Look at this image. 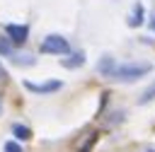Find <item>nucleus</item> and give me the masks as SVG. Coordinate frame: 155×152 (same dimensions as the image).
<instances>
[{
	"label": "nucleus",
	"instance_id": "f257e3e1",
	"mask_svg": "<svg viewBox=\"0 0 155 152\" xmlns=\"http://www.w3.org/2000/svg\"><path fill=\"white\" fill-rule=\"evenodd\" d=\"M148 72H150L148 63H126V65H116V70H114L111 77L119 80V82H133V80H140Z\"/></svg>",
	"mask_w": 155,
	"mask_h": 152
},
{
	"label": "nucleus",
	"instance_id": "f03ea898",
	"mask_svg": "<svg viewBox=\"0 0 155 152\" xmlns=\"http://www.w3.org/2000/svg\"><path fill=\"white\" fill-rule=\"evenodd\" d=\"M41 53L65 55V53H70V43H68V39L61 36V34H48V36L41 41Z\"/></svg>",
	"mask_w": 155,
	"mask_h": 152
},
{
	"label": "nucleus",
	"instance_id": "7ed1b4c3",
	"mask_svg": "<svg viewBox=\"0 0 155 152\" xmlns=\"http://www.w3.org/2000/svg\"><path fill=\"white\" fill-rule=\"evenodd\" d=\"M5 36H7L15 46H22V43H27V39H29V27H27V24H7V27H5Z\"/></svg>",
	"mask_w": 155,
	"mask_h": 152
},
{
	"label": "nucleus",
	"instance_id": "20e7f679",
	"mask_svg": "<svg viewBox=\"0 0 155 152\" xmlns=\"http://www.w3.org/2000/svg\"><path fill=\"white\" fill-rule=\"evenodd\" d=\"M63 87V82L58 80H48V82H24V89H29L31 94H51V92H58Z\"/></svg>",
	"mask_w": 155,
	"mask_h": 152
},
{
	"label": "nucleus",
	"instance_id": "39448f33",
	"mask_svg": "<svg viewBox=\"0 0 155 152\" xmlns=\"http://www.w3.org/2000/svg\"><path fill=\"white\" fill-rule=\"evenodd\" d=\"M61 65H63V68H70V70H75V68H82V65H85V53H82V51L65 53V58L61 60Z\"/></svg>",
	"mask_w": 155,
	"mask_h": 152
},
{
	"label": "nucleus",
	"instance_id": "423d86ee",
	"mask_svg": "<svg viewBox=\"0 0 155 152\" xmlns=\"http://www.w3.org/2000/svg\"><path fill=\"white\" fill-rule=\"evenodd\" d=\"M114 70H116V60H114L111 55H102V58H99V63H97V72H99V75H104V77H111V75H114Z\"/></svg>",
	"mask_w": 155,
	"mask_h": 152
},
{
	"label": "nucleus",
	"instance_id": "0eeeda50",
	"mask_svg": "<svg viewBox=\"0 0 155 152\" xmlns=\"http://www.w3.org/2000/svg\"><path fill=\"white\" fill-rule=\"evenodd\" d=\"M12 135H15L17 140H29V138H31V130H29L27 125H22V123H12Z\"/></svg>",
	"mask_w": 155,
	"mask_h": 152
},
{
	"label": "nucleus",
	"instance_id": "6e6552de",
	"mask_svg": "<svg viewBox=\"0 0 155 152\" xmlns=\"http://www.w3.org/2000/svg\"><path fill=\"white\" fill-rule=\"evenodd\" d=\"M0 55H5V58H12L15 55V43L7 36H0Z\"/></svg>",
	"mask_w": 155,
	"mask_h": 152
},
{
	"label": "nucleus",
	"instance_id": "1a4fd4ad",
	"mask_svg": "<svg viewBox=\"0 0 155 152\" xmlns=\"http://www.w3.org/2000/svg\"><path fill=\"white\" fill-rule=\"evenodd\" d=\"M140 24H143V5H136L128 17V27H140Z\"/></svg>",
	"mask_w": 155,
	"mask_h": 152
},
{
	"label": "nucleus",
	"instance_id": "9d476101",
	"mask_svg": "<svg viewBox=\"0 0 155 152\" xmlns=\"http://www.w3.org/2000/svg\"><path fill=\"white\" fill-rule=\"evenodd\" d=\"M10 60H12L15 65H34V58H31V55H19L17 51H15V55H12Z\"/></svg>",
	"mask_w": 155,
	"mask_h": 152
},
{
	"label": "nucleus",
	"instance_id": "9b49d317",
	"mask_svg": "<svg viewBox=\"0 0 155 152\" xmlns=\"http://www.w3.org/2000/svg\"><path fill=\"white\" fill-rule=\"evenodd\" d=\"M150 99H155V82H153V84H150V87H148V89H145V92L140 94V99H138V104H148Z\"/></svg>",
	"mask_w": 155,
	"mask_h": 152
},
{
	"label": "nucleus",
	"instance_id": "f8f14e48",
	"mask_svg": "<svg viewBox=\"0 0 155 152\" xmlns=\"http://www.w3.org/2000/svg\"><path fill=\"white\" fill-rule=\"evenodd\" d=\"M2 152H22V145H19V142H15V140H10V142H5Z\"/></svg>",
	"mask_w": 155,
	"mask_h": 152
},
{
	"label": "nucleus",
	"instance_id": "ddd939ff",
	"mask_svg": "<svg viewBox=\"0 0 155 152\" xmlns=\"http://www.w3.org/2000/svg\"><path fill=\"white\" fill-rule=\"evenodd\" d=\"M94 140H97V133H92V138H90V140L80 147V152H90V150H92V145H94Z\"/></svg>",
	"mask_w": 155,
	"mask_h": 152
},
{
	"label": "nucleus",
	"instance_id": "4468645a",
	"mask_svg": "<svg viewBox=\"0 0 155 152\" xmlns=\"http://www.w3.org/2000/svg\"><path fill=\"white\" fill-rule=\"evenodd\" d=\"M0 77H5V70H2V68H0Z\"/></svg>",
	"mask_w": 155,
	"mask_h": 152
},
{
	"label": "nucleus",
	"instance_id": "2eb2a0df",
	"mask_svg": "<svg viewBox=\"0 0 155 152\" xmlns=\"http://www.w3.org/2000/svg\"><path fill=\"white\" fill-rule=\"evenodd\" d=\"M150 24H153V29H155V19H150Z\"/></svg>",
	"mask_w": 155,
	"mask_h": 152
},
{
	"label": "nucleus",
	"instance_id": "dca6fc26",
	"mask_svg": "<svg viewBox=\"0 0 155 152\" xmlns=\"http://www.w3.org/2000/svg\"><path fill=\"white\" fill-rule=\"evenodd\" d=\"M0 111H2V99H0Z\"/></svg>",
	"mask_w": 155,
	"mask_h": 152
}]
</instances>
